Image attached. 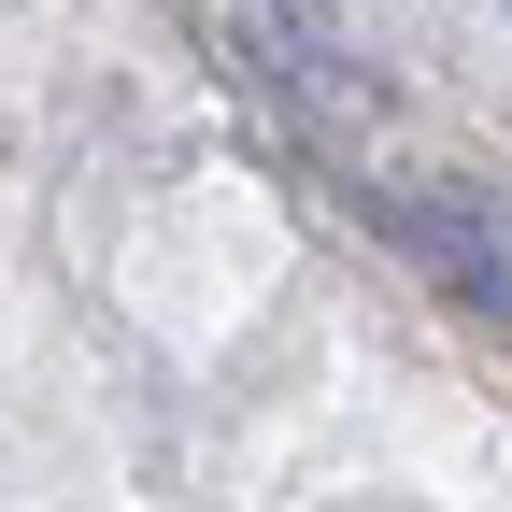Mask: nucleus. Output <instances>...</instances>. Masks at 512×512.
<instances>
[{
  "label": "nucleus",
  "mask_w": 512,
  "mask_h": 512,
  "mask_svg": "<svg viewBox=\"0 0 512 512\" xmlns=\"http://www.w3.org/2000/svg\"><path fill=\"white\" fill-rule=\"evenodd\" d=\"M356 214L413 256L427 285H456L470 313H498L512 328V200L470 171H356Z\"/></svg>",
  "instance_id": "nucleus-1"
}]
</instances>
